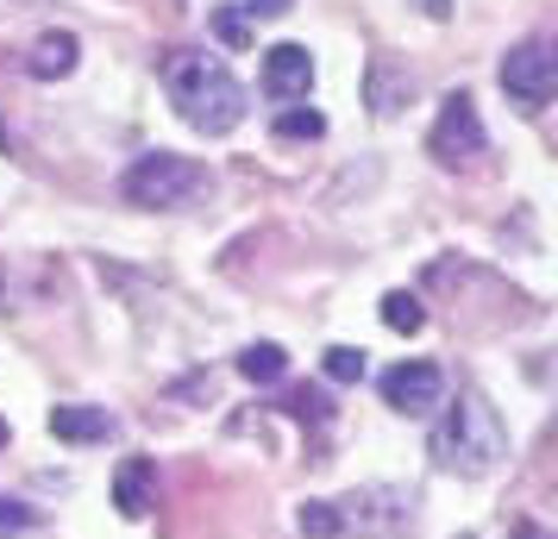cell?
<instances>
[{"label": "cell", "mask_w": 558, "mask_h": 539, "mask_svg": "<svg viewBox=\"0 0 558 539\" xmlns=\"http://www.w3.org/2000/svg\"><path fill=\"white\" fill-rule=\"evenodd\" d=\"M427 151L439 157L446 170L477 163V157L489 151V132H483L477 101H471V95H446V101H439V120H433V132H427Z\"/></svg>", "instance_id": "obj_6"}, {"label": "cell", "mask_w": 558, "mask_h": 539, "mask_svg": "<svg viewBox=\"0 0 558 539\" xmlns=\"http://www.w3.org/2000/svg\"><path fill=\"white\" fill-rule=\"evenodd\" d=\"M151 483H157V464L151 458H126L120 477H113V509L126 514V520L151 514Z\"/></svg>", "instance_id": "obj_12"}, {"label": "cell", "mask_w": 558, "mask_h": 539, "mask_svg": "<svg viewBox=\"0 0 558 539\" xmlns=\"http://www.w3.org/2000/svg\"><path fill=\"white\" fill-rule=\"evenodd\" d=\"M427 13H433V20H446V0H427Z\"/></svg>", "instance_id": "obj_23"}, {"label": "cell", "mask_w": 558, "mask_h": 539, "mask_svg": "<svg viewBox=\"0 0 558 539\" xmlns=\"http://www.w3.org/2000/svg\"><path fill=\"white\" fill-rule=\"evenodd\" d=\"M214 38H220V45H232V51H245V45H252L245 13H239V7H214Z\"/></svg>", "instance_id": "obj_17"}, {"label": "cell", "mask_w": 558, "mask_h": 539, "mask_svg": "<svg viewBox=\"0 0 558 539\" xmlns=\"http://www.w3.org/2000/svg\"><path fill=\"white\" fill-rule=\"evenodd\" d=\"M45 527V514L32 509V502H7L0 495V539H26V534H38Z\"/></svg>", "instance_id": "obj_15"}, {"label": "cell", "mask_w": 558, "mask_h": 539, "mask_svg": "<svg viewBox=\"0 0 558 539\" xmlns=\"http://www.w3.org/2000/svg\"><path fill=\"white\" fill-rule=\"evenodd\" d=\"M327 377L332 383H364V352H357V345H332L327 352Z\"/></svg>", "instance_id": "obj_18"}, {"label": "cell", "mask_w": 558, "mask_h": 539, "mask_svg": "<svg viewBox=\"0 0 558 539\" xmlns=\"http://www.w3.org/2000/svg\"><path fill=\"white\" fill-rule=\"evenodd\" d=\"M7 439H13V433H7V420H0V452H7Z\"/></svg>", "instance_id": "obj_24"}, {"label": "cell", "mask_w": 558, "mask_h": 539, "mask_svg": "<svg viewBox=\"0 0 558 539\" xmlns=\"http://www.w3.org/2000/svg\"><path fill=\"white\" fill-rule=\"evenodd\" d=\"M332 520H339V534H352V539H408L414 534V489L364 483L345 502H332Z\"/></svg>", "instance_id": "obj_4"}, {"label": "cell", "mask_w": 558, "mask_h": 539, "mask_svg": "<svg viewBox=\"0 0 558 539\" xmlns=\"http://www.w3.org/2000/svg\"><path fill=\"white\" fill-rule=\"evenodd\" d=\"M514 539H553V534H546V527H533V520H521V527H514Z\"/></svg>", "instance_id": "obj_22"}, {"label": "cell", "mask_w": 558, "mask_h": 539, "mask_svg": "<svg viewBox=\"0 0 558 539\" xmlns=\"http://www.w3.org/2000/svg\"><path fill=\"white\" fill-rule=\"evenodd\" d=\"M113 414L107 408H88V402H63V408H51V433L63 439V445H101V439H113Z\"/></svg>", "instance_id": "obj_10"}, {"label": "cell", "mask_w": 558, "mask_h": 539, "mask_svg": "<svg viewBox=\"0 0 558 539\" xmlns=\"http://www.w3.org/2000/svg\"><path fill=\"white\" fill-rule=\"evenodd\" d=\"M0 151H13V138H7V132H0Z\"/></svg>", "instance_id": "obj_25"}, {"label": "cell", "mask_w": 558, "mask_h": 539, "mask_svg": "<svg viewBox=\"0 0 558 539\" xmlns=\"http://www.w3.org/2000/svg\"><path fill=\"white\" fill-rule=\"evenodd\" d=\"M364 101H371V113H402L408 101H414V70L408 63H396V57H371V70H364Z\"/></svg>", "instance_id": "obj_9"}, {"label": "cell", "mask_w": 558, "mask_h": 539, "mask_svg": "<svg viewBox=\"0 0 558 539\" xmlns=\"http://www.w3.org/2000/svg\"><path fill=\"white\" fill-rule=\"evenodd\" d=\"M314 88V57L307 45H270L264 51V95L270 101H302Z\"/></svg>", "instance_id": "obj_8"}, {"label": "cell", "mask_w": 558, "mask_h": 539, "mask_svg": "<svg viewBox=\"0 0 558 539\" xmlns=\"http://www.w3.org/2000/svg\"><path fill=\"white\" fill-rule=\"evenodd\" d=\"M383 402L396 414H433L446 402V370L427 358H408L396 370H383Z\"/></svg>", "instance_id": "obj_7"}, {"label": "cell", "mask_w": 558, "mask_h": 539, "mask_svg": "<svg viewBox=\"0 0 558 539\" xmlns=\"http://www.w3.org/2000/svg\"><path fill=\"white\" fill-rule=\"evenodd\" d=\"M76 32H38L32 38V51H26V76L38 82H63L70 70H76Z\"/></svg>", "instance_id": "obj_11"}, {"label": "cell", "mask_w": 558, "mask_h": 539, "mask_svg": "<svg viewBox=\"0 0 558 539\" xmlns=\"http://www.w3.org/2000/svg\"><path fill=\"white\" fill-rule=\"evenodd\" d=\"M239 13H252V20H282V13H295V0H245Z\"/></svg>", "instance_id": "obj_21"}, {"label": "cell", "mask_w": 558, "mask_h": 539, "mask_svg": "<svg viewBox=\"0 0 558 539\" xmlns=\"http://www.w3.org/2000/svg\"><path fill=\"white\" fill-rule=\"evenodd\" d=\"M383 327H389V333H421V327H427V308H421L408 289H389V295H383Z\"/></svg>", "instance_id": "obj_14"}, {"label": "cell", "mask_w": 558, "mask_h": 539, "mask_svg": "<svg viewBox=\"0 0 558 539\" xmlns=\"http://www.w3.org/2000/svg\"><path fill=\"white\" fill-rule=\"evenodd\" d=\"M195 195H207V170L195 157H177V151H151L138 157L126 176H120V201L126 207H189Z\"/></svg>", "instance_id": "obj_3"}, {"label": "cell", "mask_w": 558, "mask_h": 539, "mask_svg": "<svg viewBox=\"0 0 558 539\" xmlns=\"http://www.w3.org/2000/svg\"><path fill=\"white\" fill-rule=\"evenodd\" d=\"M239 370H245L252 383H282V377H289V352H282V345H270V339H257V345H245V352H239Z\"/></svg>", "instance_id": "obj_13"}, {"label": "cell", "mask_w": 558, "mask_h": 539, "mask_svg": "<svg viewBox=\"0 0 558 539\" xmlns=\"http://www.w3.org/2000/svg\"><path fill=\"white\" fill-rule=\"evenodd\" d=\"M289 414H295V420H314V427H327L332 402L320 395V389H295V395H289Z\"/></svg>", "instance_id": "obj_19"}, {"label": "cell", "mask_w": 558, "mask_h": 539, "mask_svg": "<svg viewBox=\"0 0 558 539\" xmlns=\"http://www.w3.org/2000/svg\"><path fill=\"white\" fill-rule=\"evenodd\" d=\"M163 88H170V101H177L182 120L195 132H207V138H227V132L245 120V107H252L245 88H239V76H232L227 63L202 57V51L163 57Z\"/></svg>", "instance_id": "obj_1"}, {"label": "cell", "mask_w": 558, "mask_h": 539, "mask_svg": "<svg viewBox=\"0 0 558 539\" xmlns=\"http://www.w3.org/2000/svg\"><path fill=\"white\" fill-rule=\"evenodd\" d=\"M427 452H433L439 470H458V477H489V470L508 458V427H502V414L489 408L483 395H458L452 408H446V420L433 427Z\"/></svg>", "instance_id": "obj_2"}, {"label": "cell", "mask_w": 558, "mask_h": 539, "mask_svg": "<svg viewBox=\"0 0 558 539\" xmlns=\"http://www.w3.org/2000/svg\"><path fill=\"white\" fill-rule=\"evenodd\" d=\"M302 539H339L332 502H302Z\"/></svg>", "instance_id": "obj_20"}, {"label": "cell", "mask_w": 558, "mask_h": 539, "mask_svg": "<svg viewBox=\"0 0 558 539\" xmlns=\"http://www.w3.org/2000/svg\"><path fill=\"white\" fill-rule=\"evenodd\" d=\"M502 95L521 113H546V101L558 95V51L553 38H521L502 57Z\"/></svg>", "instance_id": "obj_5"}, {"label": "cell", "mask_w": 558, "mask_h": 539, "mask_svg": "<svg viewBox=\"0 0 558 539\" xmlns=\"http://www.w3.org/2000/svg\"><path fill=\"white\" fill-rule=\"evenodd\" d=\"M277 138H327V120H320L314 107H289L277 120Z\"/></svg>", "instance_id": "obj_16"}]
</instances>
